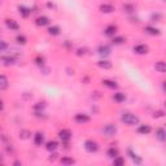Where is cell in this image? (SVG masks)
<instances>
[{
  "mask_svg": "<svg viewBox=\"0 0 166 166\" xmlns=\"http://www.w3.org/2000/svg\"><path fill=\"white\" fill-rule=\"evenodd\" d=\"M1 60L4 61L5 65H12L13 63H14V58H13V57H3Z\"/></svg>",
  "mask_w": 166,
  "mask_h": 166,
  "instance_id": "31",
  "label": "cell"
},
{
  "mask_svg": "<svg viewBox=\"0 0 166 166\" xmlns=\"http://www.w3.org/2000/svg\"><path fill=\"white\" fill-rule=\"evenodd\" d=\"M58 138H60L63 142H69L70 139H71V132H70V130H66V129L61 130V131L58 132Z\"/></svg>",
  "mask_w": 166,
  "mask_h": 166,
  "instance_id": "4",
  "label": "cell"
},
{
  "mask_svg": "<svg viewBox=\"0 0 166 166\" xmlns=\"http://www.w3.org/2000/svg\"><path fill=\"white\" fill-rule=\"evenodd\" d=\"M123 9H125V12H127V13L134 12V6H132V5H129V4L123 5Z\"/></svg>",
  "mask_w": 166,
  "mask_h": 166,
  "instance_id": "34",
  "label": "cell"
},
{
  "mask_svg": "<svg viewBox=\"0 0 166 166\" xmlns=\"http://www.w3.org/2000/svg\"><path fill=\"white\" fill-rule=\"evenodd\" d=\"M56 156H57L56 153H53V155H51V157H50V160H51V161H55V158H56Z\"/></svg>",
  "mask_w": 166,
  "mask_h": 166,
  "instance_id": "37",
  "label": "cell"
},
{
  "mask_svg": "<svg viewBox=\"0 0 166 166\" xmlns=\"http://www.w3.org/2000/svg\"><path fill=\"white\" fill-rule=\"evenodd\" d=\"M45 108V103H38L34 105V109L35 110H43Z\"/></svg>",
  "mask_w": 166,
  "mask_h": 166,
  "instance_id": "32",
  "label": "cell"
},
{
  "mask_svg": "<svg viewBox=\"0 0 166 166\" xmlns=\"http://www.w3.org/2000/svg\"><path fill=\"white\" fill-rule=\"evenodd\" d=\"M75 121L78 123H86L90 121V117L87 114H83V113H78V114H75Z\"/></svg>",
  "mask_w": 166,
  "mask_h": 166,
  "instance_id": "11",
  "label": "cell"
},
{
  "mask_svg": "<svg viewBox=\"0 0 166 166\" xmlns=\"http://www.w3.org/2000/svg\"><path fill=\"white\" fill-rule=\"evenodd\" d=\"M3 108H4V105H3V101H1V100H0V112H1V110H3Z\"/></svg>",
  "mask_w": 166,
  "mask_h": 166,
  "instance_id": "38",
  "label": "cell"
},
{
  "mask_svg": "<svg viewBox=\"0 0 166 166\" xmlns=\"http://www.w3.org/2000/svg\"><path fill=\"white\" fill-rule=\"evenodd\" d=\"M74 162L75 161H74L73 158H70V157H63L61 158V164L63 165H73Z\"/></svg>",
  "mask_w": 166,
  "mask_h": 166,
  "instance_id": "28",
  "label": "cell"
},
{
  "mask_svg": "<svg viewBox=\"0 0 166 166\" xmlns=\"http://www.w3.org/2000/svg\"><path fill=\"white\" fill-rule=\"evenodd\" d=\"M97 66L101 68V69L108 70V69H112V63L108 60H100L99 63H97Z\"/></svg>",
  "mask_w": 166,
  "mask_h": 166,
  "instance_id": "13",
  "label": "cell"
},
{
  "mask_svg": "<svg viewBox=\"0 0 166 166\" xmlns=\"http://www.w3.org/2000/svg\"><path fill=\"white\" fill-rule=\"evenodd\" d=\"M16 40H17L18 44H22V45L27 43V39H26V37H24V35H18V37L16 38Z\"/></svg>",
  "mask_w": 166,
  "mask_h": 166,
  "instance_id": "29",
  "label": "cell"
},
{
  "mask_svg": "<svg viewBox=\"0 0 166 166\" xmlns=\"http://www.w3.org/2000/svg\"><path fill=\"white\" fill-rule=\"evenodd\" d=\"M84 149H86L87 152H90V153H93V152H96L97 149H99V145L93 140H87L84 143Z\"/></svg>",
  "mask_w": 166,
  "mask_h": 166,
  "instance_id": "2",
  "label": "cell"
},
{
  "mask_svg": "<svg viewBox=\"0 0 166 166\" xmlns=\"http://www.w3.org/2000/svg\"><path fill=\"white\" fill-rule=\"evenodd\" d=\"M156 138H157L160 142L164 143L166 140V131L162 127H158L157 130H156Z\"/></svg>",
  "mask_w": 166,
  "mask_h": 166,
  "instance_id": "7",
  "label": "cell"
},
{
  "mask_svg": "<svg viewBox=\"0 0 166 166\" xmlns=\"http://www.w3.org/2000/svg\"><path fill=\"white\" fill-rule=\"evenodd\" d=\"M155 118H160V117H164V112L162 110H158V112H156L155 114H153Z\"/></svg>",
  "mask_w": 166,
  "mask_h": 166,
  "instance_id": "35",
  "label": "cell"
},
{
  "mask_svg": "<svg viewBox=\"0 0 166 166\" xmlns=\"http://www.w3.org/2000/svg\"><path fill=\"white\" fill-rule=\"evenodd\" d=\"M121 119H122V122H125L126 125H129V126H135L139 123V118L130 112L123 113V114L121 116Z\"/></svg>",
  "mask_w": 166,
  "mask_h": 166,
  "instance_id": "1",
  "label": "cell"
},
{
  "mask_svg": "<svg viewBox=\"0 0 166 166\" xmlns=\"http://www.w3.org/2000/svg\"><path fill=\"white\" fill-rule=\"evenodd\" d=\"M127 153H129V156H130V157H131V160L134 161L136 165H140L142 162H143V161H142V158L139 157V156L136 155V153H134V152H132L131 149H129V151H127Z\"/></svg>",
  "mask_w": 166,
  "mask_h": 166,
  "instance_id": "14",
  "label": "cell"
},
{
  "mask_svg": "<svg viewBox=\"0 0 166 166\" xmlns=\"http://www.w3.org/2000/svg\"><path fill=\"white\" fill-rule=\"evenodd\" d=\"M117 32V26L114 25H109L105 27V30H104V34L108 35V37H114Z\"/></svg>",
  "mask_w": 166,
  "mask_h": 166,
  "instance_id": "8",
  "label": "cell"
},
{
  "mask_svg": "<svg viewBox=\"0 0 166 166\" xmlns=\"http://www.w3.org/2000/svg\"><path fill=\"white\" fill-rule=\"evenodd\" d=\"M34 143H35V145H42L44 143V135L42 134V132H37V134L34 135Z\"/></svg>",
  "mask_w": 166,
  "mask_h": 166,
  "instance_id": "12",
  "label": "cell"
},
{
  "mask_svg": "<svg viewBox=\"0 0 166 166\" xmlns=\"http://www.w3.org/2000/svg\"><path fill=\"white\" fill-rule=\"evenodd\" d=\"M106 155H108V157H110V158H114V157L118 156V149L114 148V147L109 148L108 151H106Z\"/></svg>",
  "mask_w": 166,
  "mask_h": 166,
  "instance_id": "24",
  "label": "cell"
},
{
  "mask_svg": "<svg viewBox=\"0 0 166 166\" xmlns=\"http://www.w3.org/2000/svg\"><path fill=\"white\" fill-rule=\"evenodd\" d=\"M86 48H79V50H78V52H77V55L78 56H82V55H86Z\"/></svg>",
  "mask_w": 166,
  "mask_h": 166,
  "instance_id": "36",
  "label": "cell"
},
{
  "mask_svg": "<svg viewBox=\"0 0 166 166\" xmlns=\"http://www.w3.org/2000/svg\"><path fill=\"white\" fill-rule=\"evenodd\" d=\"M48 32H50V35L57 37V35H60V27H58V26H51V27L48 29Z\"/></svg>",
  "mask_w": 166,
  "mask_h": 166,
  "instance_id": "25",
  "label": "cell"
},
{
  "mask_svg": "<svg viewBox=\"0 0 166 166\" xmlns=\"http://www.w3.org/2000/svg\"><path fill=\"white\" fill-rule=\"evenodd\" d=\"M3 161V158H1V156H0V162H1Z\"/></svg>",
  "mask_w": 166,
  "mask_h": 166,
  "instance_id": "39",
  "label": "cell"
},
{
  "mask_svg": "<svg viewBox=\"0 0 166 166\" xmlns=\"http://www.w3.org/2000/svg\"><path fill=\"white\" fill-rule=\"evenodd\" d=\"M151 127H149L148 125H142V126H139L138 127V132L139 134H142V135H147V134H149L151 132Z\"/></svg>",
  "mask_w": 166,
  "mask_h": 166,
  "instance_id": "17",
  "label": "cell"
},
{
  "mask_svg": "<svg viewBox=\"0 0 166 166\" xmlns=\"http://www.w3.org/2000/svg\"><path fill=\"white\" fill-rule=\"evenodd\" d=\"M103 84L105 87H108V88H110V90H116L117 87H118V84H117L114 80H110V79H104L103 80Z\"/></svg>",
  "mask_w": 166,
  "mask_h": 166,
  "instance_id": "15",
  "label": "cell"
},
{
  "mask_svg": "<svg viewBox=\"0 0 166 166\" xmlns=\"http://www.w3.org/2000/svg\"><path fill=\"white\" fill-rule=\"evenodd\" d=\"M30 135L31 134H30V131H29V130H21V131H19V138L25 139V140L30 138Z\"/></svg>",
  "mask_w": 166,
  "mask_h": 166,
  "instance_id": "27",
  "label": "cell"
},
{
  "mask_svg": "<svg viewBox=\"0 0 166 166\" xmlns=\"http://www.w3.org/2000/svg\"><path fill=\"white\" fill-rule=\"evenodd\" d=\"M97 52H99L100 56L106 57V56H109V55H110V48L108 47V45H100L99 50H97Z\"/></svg>",
  "mask_w": 166,
  "mask_h": 166,
  "instance_id": "10",
  "label": "cell"
},
{
  "mask_svg": "<svg viewBox=\"0 0 166 166\" xmlns=\"http://www.w3.org/2000/svg\"><path fill=\"white\" fill-rule=\"evenodd\" d=\"M9 86V82H8V78L5 75H0V90H6Z\"/></svg>",
  "mask_w": 166,
  "mask_h": 166,
  "instance_id": "16",
  "label": "cell"
},
{
  "mask_svg": "<svg viewBox=\"0 0 166 166\" xmlns=\"http://www.w3.org/2000/svg\"><path fill=\"white\" fill-rule=\"evenodd\" d=\"M113 97H114V100L117 103H123L126 100V95L123 92H117V93H114Z\"/></svg>",
  "mask_w": 166,
  "mask_h": 166,
  "instance_id": "23",
  "label": "cell"
},
{
  "mask_svg": "<svg viewBox=\"0 0 166 166\" xmlns=\"http://www.w3.org/2000/svg\"><path fill=\"white\" fill-rule=\"evenodd\" d=\"M155 69L157 71H160V73H165L166 71V64L164 61H158V63H156L155 65Z\"/></svg>",
  "mask_w": 166,
  "mask_h": 166,
  "instance_id": "20",
  "label": "cell"
},
{
  "mask_svg": "<svg viewBox=\"0 0 166 166\" xmlns=\"http://www.w3.org/2000/svg\"><path fill=\"white\" fill-rule=\"evenodd\" d=\"M125 42H126V39L123 38V37H113L112 43L116 44V45H121V44L125 43Z\"/></svg>",
  "mask_w": 166,
  "mask_h": 166,
  "instance_id": "26",
  "label": "cell"
},
{
  "mask_svg": "<svg viewBox=\"0 0 166 166\" xmlns=\"http://www.w3.org/2000/svg\"><path fill=\"white\" fill-rule=\"evenodd\" d=\"M100 11H101L103 13H112L113 11H114V8H113V5H110V4H101L100 5Z\"/></svg>",
  "mask_w": 166,
  "mask_h": 166,
  "instance_id": "21",
  "label": "cell"
},
{
  "mask_svg": "<svg viewBox=\"0 0 166 166\" xmlns=\"http://www.w3.org/2000/svg\"><path fill=\"white\" fill-rule=\"evenodd\" d=\"M144 30H145V32H147V34H149V35H160V34H161V31L158 30V29L152 27V26H147Z\"/></svg>",
  "mask_w": 166,
  "mask_h": 166,
  "instance_id": "19",
  "label": "cell"
},
{
  "mask_svg": "<svg viewBox=\"0 0 166 166\" xmlns=\"http://www.w3.org/2000/svg\"><path fill=\"white\" fill-rule=\"evenodd\" d=\"M18 12H19V14L22 16V17H29L30 16V13H31V11L29 8H26V6H22V5H19L18 6Z\"/></svg>",
  "mask_w": 166,
  "mask_h": 166,
  "instance_id": "18",
  "label": "cell"
},
{
  "mask_svg": "<svg viewBox=\"0 0 166 166\" xmlns=\"http://www.w3.org/2000/svg\"><path fill=\"white\" fill-rule=\"evenodd\" d=\"M134 52L138 55H145L148 52V47L145 44H138L134 47Z\"/></svg>",
  "mask_w": 166,
  "mask_h": 166,
  "instance_id": "5",
  "label": "cell"
},
{
  "mask_svg": "<svg viewBox=\"0 0 166 166\" xmlns=\"http://www.w3.org/2000/svg\"><path fill=\"white\" fill-rule=\"evenodd\" d=\"M58 147V144L56 142H48L47 144H45V148H47V151H50V152H55L57 149Z\"/></svg>",
  "mask_w": 166,
  "mask_h": 166,
  "instance_id": "22",
  "label": "cell"
},
{
  "mask_svg": "<svg viewBox=\"0 0 166 166\" xmlns=\"http://www.w3.org/2000/svg\"><path fill=\"white\" fill-rule=\"evenodd\" d=\"M113 164L114 165H125V160H123L122 157H119V156H117V157L113 158Z\"/></svg>",
  "mask_w": 166,
  "mask_h": 166,
  "instance_id": "30",
  "label": "cell"
},
{
  "mask_svg": "<svg viewBox=\"0 0 166 166\" xmlns=\"http://www.w3.org/2000/svg\"><path fill=\"white\" fill-rule=\"evenodd\" d=\"M35 24H37L38 26H47L48 24H50V18L45 17V16H40V17H38L37 19H35Z\"/></svg>",
  "mask_w": 166,
  "mask_h": 166,
  "instance_id": "9",
  "label": "cell"
},
{
  "mask_svg": "<svg viewBox=\"0 0 166 166\" xmlns=\"http://www.w3.org/2000/svg\"><path fill=\"white\" fill-rule=\"evenodd\" d=\"M5 25H6V27L11 29V30H14V31L19 30V25L14 19H5Z\"/></svg>",
  "mask_w": 166,
  "mask_h": 166,
  "instance_id": "6",
  "label": "cell"
},
{
  "mask_svg": "<svg viewBox=\"0 0 166 166\" xmlns=\"http://www.w3.org/2000/svg\"><path fill=\"white\" fill-rule=\"evenodd\" d=\"M8 43L6 42H4V40H0V51H6L8 50Z\"/></svg>",
  "mask_w": 166,
  "mask_h": 166,
  "instance_id": "33",
  "label": "cell"
},
{
  "mask_svg": "<svg viewBox=\"0 0 166 166\" xmlns=\"http://www.w3.org/2000/svg\"><path fill=\"white\" fill-rule=\"evenodd\" d=\"M104 134L105 136H114L116 132H117V127L114 125H112V123H109V125H106L105 127H104Z\"/></svg>",
  "mask_w": 166,
  "mask_h": 166,
  "instance_id": "3",
  "label": "cell"
}]
</instances>
